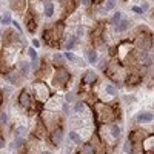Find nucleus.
I'll return each mask as SVG.
<instances>
[{"label": "nucleus", "mask_w": 154, "mask_h": 154, "mask_svg": "<svg viewBox=\"0 0 154 154\" xmlns=\"http://www.w3.org/2000/svg\"><path fill=\"white\" fill-rule=\"evenodd\" d=\"M136 42H137V46L142 49V51H148V49L153 46V37H151V34H149V33L140 34Z\"/></svg>", "instance_id": "f257e3e1"}, {"label": "nucleus", "mask_w": 154, "mask_h": 154, "mask_svg": "<svg viewBox=\"0 0 154 154\" xmlns=\"http://www.w3.org/2000/svg\"><path fill=\"white\" fill-rule=\"evenodd\" d=\"M70 72H68L63 66H60L59 70L56 71V76H54V80H56L57 85H62V87H65L68 83V80H70Z\"/></svg>", "instance_id": "f03ea898"}, {"label": "nucleus", "mask_w": 154, "mask_h": 154, "mask_svg": "<svg viewBox=\"0 0 154 154\" xmlns=\"http://www.w3.org/2000/svg\"><path fill=\"white\" fill-rule=\"evenodd\" d=\"M37 23H39V19L34 16V12L33 11L26 12V16H25V25H26V28H28L29 33H35Z\"/></svg>", "instance_id": "7ed1b4c3"}, {"label": "nucleus", "mask_w": 154, "mask_h": 154, "mask_svg": "<svg viewBox=\"0 0 154 154\" xmlns=\"http://www.w3.org/2000/svg\"><path fill=\"white\" fill-rule=\"evenodd\" d=\"M62 137H63V128L62 126H56V128H52L51 133H49V139H51L52 145H59L62 142Z\"/></svg>", "instance_id": "20e7f679"}, {"label": "nucleus", "mask_w": 154, "mask_h": 154, "mask_svg": "<svg viewBox=\"0 0 154 154\" xmlns=\"http://www.w3.org/2000/svg\"><path fill=\"white\" fill-rule=\"evenodd\" d=\"M154 120V114L149 111H142L136 116V122L137 123H149V122Z\"/></svg>", "instance_id": "39448f33"}, {"label": "nucleus", "mask_w": 154, "mask_h": 154, "mask_svg": "<svg viewBox=\"0 0 154 154\" xmlns=\"http://www.w3.org/2000/svg\"><path fill=\"white\" fill-rule=\"evenodd\" d=\"M19 105L22 108H25V110H28V108L31 106V96H29L28 91H25V89L20 93V96H19Z\"/></svg>", "instance_id": "423d86ee"}, {"label": "nucleus", "mask_w": 154, "mask_h": 154, "mask_svg": "<svg viewBox=\"0 0 154 154\" xmlns=\"http://www.w3.org/2000/svg\"><path fill=\"white\" fill-rule=\"evenodd\" d=\"M139 60H140V63H142L145 68H149L153 65V56L148 51H142V54L139 56Z\"/></svg>", "instance_id": "0eeeda50"}, {"label": "nucleus", "mask_w": 154, "mask_h": 154, "mask_svg": "<svg viewBox=\"0 0 154 154\" xmlns=\"http://www.w3.org/2000/svg\"><path fill=\"white\" fill-rule=\"evenodd\" d=\"M96 80H97V76H96V72H94V71H87L83 74V83L93 85V83H96Z\"/></svg>", "instance_id": "6e6552de"}, {"label": "nucleus", "mask_w": 154, "mask_h": 154, "mask_svg": "<svg viewBox=\"0 0 154 154\" xmlns=\"http://www.w3.org/2000/svg\"><path fill=\"white\" fill-rule=\"evenodd\" d=\"M79 154H96V148H94V145L93 143H85L82 145V148H80V151Z\"/></svg>", "instance_id": "1a4fd4ad"}, {"label": "nucleus", "mask_w": 154, "mask_h": 154, "mask_svg": "<svg viewBox=\"0 0 154 154\" xmlns=\"http://www.w3.org/2000/svg\"><path fill=\"white\" fill-rule=\"evenodd\" d=\"M43 14H45L46 19H51V17H52V14H54V5H52V2H46V3H45Z\"/></svg>", "instance_id": "9d476101"}, {"label": "nucleus", "mask_w": 154, "mask_h": 154, "mask_svg": "<svg viewBox=\"0 0 154 154\" xmlns=\"http://www.w3.org/2000/svg\"><path fill=\"white\" fill-rule=\"evenodd\" d=\"M85 56H87L88 62L91 63V65H94V63L97 62V52L94 51V49H87V51H85Z\"/></svg>", "instance_id": "9b49d317"}, {"label": "nucleus", "mask_w": 154, "mask_h": 154, "mask_svg": "<svg viewBox=\"0 0 154 154\" xmlns=\"http://www.w3.org/2000/svg\"><path fill=\"white\" fill-rule=\"evenodd\" d=\"M128 28H129V20L126 19V17H123L122 22L119 23V26H116V31H117V33H122V31H126Z\"/></svg>", "instance_id": "f8f14e48"}, {"label": "nucleus", "mask_w": 154, "mask_h": 154, "mask_svg": "<svg viewBox=\"0 0 154 154\" xmlns=\"http://www.w3.org/2000/svg\"><path fill=\"white\" fill-rule=\"evenodd\" d=\"M28 56L33 60V70H35L37 68V51H35V48H28Z\"/></svg>", "instance_id": "ddd939ff"}, {"label": "nucleus", "mask_w": 154, "mask_h": 154, "mask_svg": "<svg viewBox=\"0 0 154 154\" xmlns=\"http://www.w3.org/2000/svg\"><path fill=\"white\" fill-rule=\"evenodd\" d=\"M110 134H111L112 140H117V139L120 137V128L117 125H111L110 126Z\"/></svg>", "instance_id": "4468645a"}, {"label": "nucleus", "mask_w": 154, "mask_h": 154, "mask_svg": "<svg viewBox=\"0 0 154 154\" xmlns=\"http://www.w3.org/2000/svg\"><path fill=\"white\" fill-rule=\"evenodd\" d=\"M68 139H70L71 142H74V143H80V142H82V137H80L79 133H76L74 129L70 131V134H68Z\"/></svg>", "instance_id": "2eb2a0df"}, {"label": "nucleus", "mask_w": 154, "mask_h": 154, "mask_svg": "<svg viewBox=\"0 0 154 154\" xmlns=\"http://www.w3.org/2000/svg\"><path fill=\"white\" fill-rule=\"evenodd\" d=\"M5 79H6L10 83H12V85H17V83H19V76H17L16 72H10V74H5Z\"/></svg>", "instance_id": "dca6fc26"}, {"label": "nucleus", "mask_w": 154, "mask_h": 154, "mask_svg": "<svg viewBox=\"0 0 154 154\" xmlns=\"http://www.w3.org/2000/svg\"><path fill=\"white\" fill-rule=\"evenodd\" d=\"M19 68H20V74H22V76H28V72H29V70H31V66H29L28 62H22Z\"/></svg>", "instance_id": "f3484780"}, {"label": "nucleus", "mask_w": 154, "mask_h": 154, "mask_svg": "<svg viewBox=\"0 0 154 154\" xmlns=\"http://www.w3.org/2000/svg\"><path fill=\"white\" fill-rule=\"evenodd\" d=\"M12 22H14V20L11 19V14H10V12H3V16H2V25L6 26V25H11Z\"/></svg>", "instance_id": "a211bd4d"}, {"label": "nucleus", "mask_w": 154, "mask_h": 154, "mask_svg": "<svg viewBox=\"0 0 154 154\" xmlns=\"http://www.w3.org/2000/svg\"><path fill=\"white\" fill-rule=\"evenodd\" d=\"M145 149H148V151H151V149L154 148V136H151V137H148V139H145Z\"/></svg>", "instance_id": "6ab92c4d"}, {"label": "nucleus", "mask_w": 154, "mask_h": 154, "mask_svg": "<svg viewBox=\"0 0 154 154\" xmlns=\"http://www.w3.org/2000/svg\"><path fill=\"white\" fill-rule=\"evenodd\" d=\"M105 91H106L108 96H116V94H117V88L114 87V85L108 83V85H105Z\"/></svg>", "instance_id": "aec40b11"}, {"label": "nucleus", "mask_w": 154, "mask_h": 154, "mask_svg": "<svg viewBox=\"0 0 154 154\" xmlns=\"http://www.w3.org/2000/svg\"><path fill=\"white\" fill-rule=\"evenodd\" d=\"M122 22V12H116L114 16L111 17V25L114 26H119V23Z\"/></svg>", "instance_id": "412c9836"}, {"label": "nucleus", "mask_w": 154, "mask_h": 154, "mask_svg": "<svg viewBox=\"0 0 154 154\" xmlns=\"http://www.w3.org/2000/svg\"><path fill=\"white\" fill-rule=\"evenodd\" d=\"M76 43H77V35L72 34L71 37H70V40H68V43H66V48L68 49H72V46H74Z\"/></svg>", "instance_id": "4be33fe9"}, {"label": "nucleus", "mask_w": 154, "mask_h": 154, "mask_svg": "<svg viewBox=\"0 0 154 154\" xmlns=\"http://www.w3.org/2000/svg\"><path fill=\"white\" fill-rule=\"evenodd\" d=\"M116 8V0H106L105 2V11H111Z\"/></svg>", "instance_id": "5701e85b"}, {"label": "nucleus", "mask_w": 154, "mask_h": 154, "mask_svg": "<svg viewBox=\"0 0 154 154\" xmlns=\"http://www.w3.org/2000/svg\"><path fill=\"white\" fill-rule=\"evenodd\" d=\"M25 134H26V128H23V126H19L16 129V137H25Z\"/></svg>", "instance_id": "b1692460"}, {"label": "nucleus", "mask_w": 154, "mask_h": 154, "mask_svg": "<svg viewBox=\"0 0 154 154\" xmlns=\"http://www.w3.org/2000/svg\"><path fill=\"white\" fill-rule=\"evenodd\" d=\"M83 110H85V103L83 102H79V103L74 105V112H82Z\"/></svg>", "instance_id": "393cba45"}, {"label": "nucleus", "mask_w": 154, "mask_h": 154, "mask_svg": "<svg viewBox=\"0 0 154 154\" xmlns=\"http://www.w3.org/2000/svg\"><path fill=\"white\" fill-rule=\"evenodd\" d=\"M123 151H125L126 154L131 153V140H126V142L123 143Z\"/></svg>", "instance_id": "a878e982"}, {"label": "nucleus", "mask_w": 154, "mask_h": 154, "mask_svg": "<svg viewBox=\"0 0 154 154\" xmlns=\"http://www.w3.org/2000/svg\"><path fill=\"white\" fill-rule=\"evenodd\" d=\"M63 56H65L66 60H70V62H74V60H76V56H74L72 52H70V51H66L65 54H63Z\"/></svg>", "instance_id": "bb28decb"}, {"label": "nucleus", "mask_w": 154, "mask_h": 154, "mask_svg": "<svg viewBox=\"0 0 154 154\" xmlns=\"http://www.w3.org/2000/svg\"><path fill=\"white\" fill-rule=\"evenodd\" d=\"M65 56H62V54H56V56H54V60H56V62H59V63H63V62H65Z\"/></svg>", "instance_id": "cd10ccee"}, {"label": "nucleus", "mask_w": 154, "mask_h": 154, "mask_svg": "<svg viewBox=\"0 0 154 154\" xmlns=\"http://www.w3.org/2000/svg\"><path fill=\"white\" fill-rule=\"evenodd\" d=\"M133 12H136V14H142L143 10H142V6H133Z\"/></svg>", "instance_id": "c85d7f7f"}, {"label": "nucleus", "mask_w": 154, "mask_h": 154, "mask_svg": "<svg viewBox=\"0 0 154 154\" xmlns=\"http://www.w3.org/2000/svg\"><path fill=\"white\" fill-rule=\"evenodd\" d=\"M0 117H2V123H3V125H6V122H8V114H6L5 111H3V112H2V116H0Z\"/></svg>", "instance_id": "c756f323"}, {"label": "nucleus", "mask_w": 154, "mask_h": 154, "mask_svg": "<svg viewBox=\"0 0 154 154\" xmlns=\"http://www.w3.org/2000/svg\"><path fill=\"white\" fill-rule=\"evenodd\" d=\"M33 46H34V48H39V46H40V42H39L37 39H34V40H33Z\"/></svg>", "instance_id": "7c9ffc66"}, {"label": "nucleus", "mask_w": 154, "mask_h": 154, "mask_svg": "<svg viewBox=\"0 0 154 154\" xmlns=\"http://www.w3.org/2000/svg\"><path fill=\"white\" fill-rule=\"evenodd\" d=\"M148 8H149V5H148L147 2H145V3H142V10H143V12H145V11H148Z\"/></svg>", "instance_id": "2f4dec72"}, {"label": "nucleus", "mask_w": 154, "mask_h": 154, "mask_svg": "<svg viewBox=\"0 0 154 154\" xmlns=\"http://www.w3.org/2000/svg\"><path fill=\"white\" fill-rule=\"evenodd\" d=\"M82 3L85 6H89V5H91V0H82Z\"/></svg>", "instance_id": "473e14b6"}, {"label": "nucleus", "mask_w": 154, "mask_h": 154, "mask_svg": "<svg viewBox=\"0 0 154 154\" xmlns=\"http://www.w3.org/2000/svg\"><path fill=\"white\" fill-rule=\"evenodd\" d=\"M66 100H68V102L72 100V94H68V96H66Z\"/></svg>", "instance_id": "72a5a7b5"}, {"label": "nucleus", "mask_w": 154, "mask_h": 154, "mask_svg": "<svg viewBox=\"0 0 154 154\" xmlns=\"http://www.w3.org/2000/svg\"><path fill=\"white\" fill-rule=\"evenodd\" d=\"M20 0H11V3H19Z\"/></svg>", "instance_id": "f704fd0d"}, {"label": "nucleus", "mask_w": 154, "mask_h": 154, "mask_svg": "<svg viewBox=\"0 0 154 154\" xmlns=\"http://www.w3.org/2000/svg\"><path fill=\"white\" fill-rule=\"evenodd\" d=\"M40 154H51V153H48V151H43V153H40Z\"/></svg>", "instance_id": "c9c22d12"}]
</instances>
